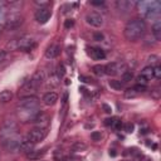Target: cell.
<instances>
[{
  "instance_id": "cell-1",
  "label": "cell",
  "mask_w": 161,
  "mask_h": 161,
  "mask_svg": "<svg viewBox=\"0 0 161 161\" xmlns=\"http://www.w3.org/2000/svg\"><path fill=\"white\" fill-rule=\"evenodd\" d=\"M39 99L34 96L22 98L17 105V113L23 122H32L38 113H40Z\"/></svg>"
},
{
  "instance_id": "cell-2",
  "label": "cell",
  "mask_w": 161,
  "mask_h": 161,
  "mask_svg": "<svg viewBox=\"0 0 161 161\" xmlns=\"http://www.w3.org/2000/svg\"><path fill=\"white\" fill-rule=\"evenodd\" d=\"M146 33V23L140 18H135L127 22L124 35L129 42H136L141 39Z\"/></svg>"
},
{
  "instance_id": "cell-3",
  "label": "cell",
  "mask_w": 161,
  "mask_h": 161,
  "mask_svg": "<svg viewBox=\"0 0 161 161\" xmlns=\"http://www.w3.org/2000/svg\"><path fill=\"white\" fill-rule=\"evenodd\" d=\"M37 45L35 39L32 35H22L18 39H13L6 44V48L9 50H23L29 52Z\"/></svg>"
},
{
  "instance_id": "cell-4",
  "label": "cell",
  "mask_w": 161,
  "mask_h": 161,
  "mask_svg": "<svg viewBox=\"0 0 161 161\" xmlns=\"http://www.w3.org/2000/svg\"><path fill=\"white\" fill-rule=\"evenodd\" d=\"M139 8L146 19H156V20H159L161 14L160 1H156V0H154V1H141L139 3Z\"/></svg>"
},
{
  "instance_id": "cell-5",
  "label": "cell",
  "mask_w": 161,
  "mask_h": 161,
  "mask_svg": "<svg viewBox=\"0 0 161 161\" xmlns=\"http://www.w3.org/2000/svg\"><path fill=\"white\" fill-rule=\"evenodd\" d=\"M14 136H18V126L13 120H6L0 129V139L4 141Z\"/></svg>"
},
{
  "instance_id": "cell-6",
  "label": "cell",
  "mask_w": 161,
  "mask_h": 161,
  "mask_svg": "<svg viewBox=\"0 0 161 161\" xmlns=\"http://www.w3.org/2000/svg\"><path fill=\"white\" fill-rule=\"evenodd\" d=\"M105 67V74L107 75H117V74H122L124 72L127 70V65L125 62L122 60H118V62H112V63H108Z\"/></svg>"
},
{
  "instance_id": "cell-7",
  "label": "cell",
  "mask_w": 161,
  "mask_h": 161,
  "mask_svg": "<svg viewBox=\"0 0 161 161\" xmlns=\"http://www.w3.org/2000/svg\"><path fill=\"white\" fill-rule=\"evenodd\" d=\"M23 23H24V18L19 13H12L5 18V28L8 30L18 29L19 27L23 25Z\"/></svg>"
},
{
  "instance_id": "cell-8",
  "label": "cell",
  "mask_w": 161,
  "mask_h": 161,
  "mask_svg": "<svg viewBox=\"0 0 161 161\" xmlns=\"http://www.w3.org/2000/svg\"><path fill=\"white\" fill-rule=\"evenodd\" d=\"M47 135H48V130L47 129H39V127H35V129H33L32 131L28 132V135L25 136L28 140L30 141L33 144H38L40 142V141H43Z\"/></svg>"
},
{
  "instance_id": "cell-9",
  "label": "cell",
  "mask_w": 161,
  "mask_h": 161,
  "mask_svg": "<svg viewBox=\"0 0 161 161\" xmlns=\"http://www.w3.org/2000/svg\"><path fill=\"white\" fill-rule=\"evenodd\" d=\"M86 22L88 25L99 28L103 25V17H102V14H99L97 12H91L86 15Z\"/></svg>"
},
{
  "instance_id": "cell-10",
  "label": "cell",
  "mask_w": 161,
  "mask_h": 161,
  "mask_svg": "<svg viewBox=\"0 0 161 161\" xmlns=\"http://www.w3.org/2000/svg\"><path fill=\"white\" fill-rule=\"evenodd\" d=\"M20 137L19 136H14L10 137L8 140H4L3 141V145L9 152H18L19 151V146H20Z\"/></svg>"
},
{
  "instance_id": "cell-11",
  "label": "cell",
  "mask_w": 161,
  "mask_h": 161,
  "mask_svg": "<svg viewBox=\"0 0 161 161\" xmlns=\"http://www.w3.org/2000/svg\"><path fill=\"white\" fill-rule=\"evenodd\" d=\"M32 124L35 125L37 127H39V129H47L49 125V116L47 113L40 112L32 120Z\"/></svg>"
},
{
  "instance_id": "cell-12",
  "label": "cell",
  "mask_w": 161,
  "mask_h": 161,
  "mask_svg": "<svg viewBox=\"0 0 161 161\" xmlns=\"http://www.w3.org/2000/svg\"><path fill=\"white\" fill-rule=\"evenodd\" d=\"M35 89L37 87L33 84V82L29 79L28 82H24V84L22 86V88L19 89V96H20L22 98H24V97H30L34 94L35 92Z\"/></svg>"
},
{
  "instance_id": "cell-13",
  "label": "cell",
  "mask_w": 161,
  "mask_h": 161,
  "mask_svg": "<svg viewBox=\"0 0 161 161\" xmlns=\"http://www.w3.org/2000/svg\"><path fill=\"white\" fill-rule=\"evenodd\" d=\"M50 15H52V13L48 8H40L35 12L34 17H35V20L39 23V24H45L50 19Z\"/></svg>"
},
{
  "instance_id": "cell-14",
  "label": "cell",
  "mask_w": 161,
  "mask_h": 161,
  "mask_svg": "<svg viewBox=\"0 0 161 161\" xmlns=\"http://www.w3.org/2000/svg\"><path fill=\"white\" fill-rule=\"evenodd\" d=\"M87 53L94 60H101L106 58V53L105 50L98 48V47H91V48H87Z\"/></svg>"
},
{
  "instance_id": "cell-15",
  "label": "cell",
  "mask_w": 161,
  "mask_h": 161,
  "mask_svg": "<svg viewBox=\"0 0 161 161\" xmlns=\"http://www.w3.org/2000/svg\"><path fill=\"white\" fill-rule=\"evenodd\" d=\"M30 80L33 82V84H34V86L38 88L42 83H44V80H45V73H44V70H42V69L37 70V72L33 74V77L30 78Z\"/></svg>"
},
{
  "instance_id": "cell-16",
  "label": "cell",
  "mask_w": 161,
  "mask_h": 161,
  "mask_svg": "<svg viewBox=\"0 0 161 161\" xmlns=\"http://www.w3.org/2000/svg\"><path fill=\"white\" fill-rule=\"evenodd\" d=\"M60 53V48H59V45H57V44H52L50 47H48L45 50V58H48V59H54L57 58V57L59 55Z\"/></svg>"
},
{
  "instance_id": "cell-17",
  "label": "cell",
  "mask_w": 161,
  "mask_h": 161,
  "mask_svg": "<svg viewBox=\"0 0 161 161\" xmlns=\"http://www.w3.org/2000/svg\"><path fill=\"white\" fill-rule=\"evenodd\" d=\"M32 150H34V144L30 142L29 140L24 137L22 141H20V146H19V151H22V152H24L25 155L28 152H30Z\"/></svg>"
},
{
  "instance_id": "cell-18",
  "label": "cell",
  "mask_w": 161,
  "mask_h": 161,
  "mask_svg": "<svg viewBox=\"0 0 161 161\" xmlns=\"http://www.w3.org/2000/svg\"><path fill=\"white\" fill-rule=\"evenodd\" d=\"M57 101H58V94L55 92H48V93H45L43 97V102L47 106H53L57 103Z\"/></svg>"
},
{
  "instance_id": "cell-19",
  "label": "cell",
  "mask_w": 161,
  "mask_h": 161,
  "mask_svg": "<svg viewBox=\"0 0 161 161\" xmlns=\"http://www.w3.org/2000/svg\"><path fill=\"white\" fill-rule=\"evenodd\" d=\"M135 5V3L132 1H126V0H120L117 1V8L118 10H122V12H129L131 10V8Z\"/></svg>"
},
{
  "instance_id": "cell-20",
  "label": "cell",
  "mask_w": 161,
  "mask_h": 161,
  "mask_svg": "<svg viewBox=\"0 0 161 161\" xmlns=\"http://www.w3.org/2000/svg\"><path fill=\"white\" fill-rule=\"evenodd\" d=\"M44 155H45L44 150H32L30 152L27 154V157L29 160H39L40 157H43Z\"/></svg>"
},
{
  "instance_id": "cell-21",
  "label": "cell",
  "mask_w": 161,
  "mask_h": 161,
  "mask_svg": "<svg viewBox=\"0 0 161 161\" xmlns=\"http://www.w3.org/2000/svg\"><path fill=\"white\" fill-rule=\"evenodd\" d=\"M152 34H154L156 40H161V22H160V19L154 23V25H152Z\"/></svg>"
},
{
  "instance_id": "cell-22",
  "label": "cell",
  "mask_w": 161,
  "mask_h": 161,
  "mask_svg": "<svg viewBox=\"0 0 161 161\" xmlns=\"http://www.w3.org/2000/svg\"><path fill=\"white\" fill-rule=\"evenodd\" d=\"M144 78H146L147 80H151L154 78V67L152 65H147V67H145L142 70H141V74Z\"/></svg>"
},
{
  "instance_id": "cell-23",
  "label": "cell",
  "mask_w": 161,
  "mask_h": 161,
  "mask_svg": "<svg viewBox=\"0 0 161 161\" xmlns=\"http://www.w3.org/2000/svg\"><path fill=\"white\" fill-rule=\"evenodd\" d=\"M12 98H13V92L12 91H8V89H5V91L0 92V102H1V103L10 102Z\"/></svg>"
},
{
  "instance_id": "cell-24",
  "label": "cell",
  "mask_w": 161,
  "mask_h": 161,
  "mask_svg": "<svg viewBox=\"0 0 161 161\" xmlns=\"http://www.w3.org/2000/svg\"><path fill=\"white\" fill-rule=\"evenodd\" d=\"M87 149V145L80 142V141H75V142L72 145V151L73 152H79V151H84Z\"/></svg>"
},
{
  "instance_id": "cell-25",
  "label": "cell",
  "mask_w": 161,
  "mask_h": 161,
  "mask_svg": "<svg viewBox=\"0 0 161 161\" xmlns=\"http://www.w3.org/2000/svg\"><path fill=\"white\" fill-rule=\"evenodd\" d=\"M132 78H134V73H132V70H126V72H124L121 74V80H122V84L124 83H129L130 80H132Z\"/></svg>"
},
{
  "instance_id": "cell-26",
  "label": "cell",
  "mask_w": 161,
  "mask_h": 161,
  "mask_svg": "<svg viewBox=\"0 0 161 161\" xmlns=\"http://www.w3.org/2000/svg\"><path fill=\"white\" fill-rule=\"evenodd\" d=\"M110 87L113 88V89H116V91H120V89H122V87H124V84L121 83V80H117V79H112L110 80Z\"/></svg>"
},
{
  "instance_id": "cell-27",
  "label": "cell",
  "mask_w": 161,
  "mask_h": 161,
  "mask_svg": "<svg viewBox=\"0 0 161 161\" xmlns=\"http://www.w3.org/2000/svg\"><path fill=\"white\" fill-rule=\"evenodd\" d=\"M92 72L96 74V75H103V74H105V67L101 65V64L93 65V67H92Z\"/></svg>"
},
{
  "instance_id": "cell-28",
  "label": "cell",
  "mask_w": 161,
  "mask_h": 161,
  "mask_svg": "<svg viewBox=\"0 0 161 161\" xmlns=\"http://www.w3.org/2000/svg\"><path fill=\"white\" fill-rule=\"evenodd\" d=\"M58 70H57V74H58V78H63L64 77V74H65V68H64V65L63 64H59L58 65V68H57Z\"/></svg>"
},
{
  "instance_id": "cell-29",
  "label": "cell",
  "mask_w": 161,
  "mask_h": 161,
  "mask_svg": "<svg viewBox=\"0 0 161 161\" xmlns=\"http://www.w3.org/2000/svg\"><path fill=\"white\" fill-rule=\"evenodd\" d=\"M137 94H139V93H137L134 88H129V89H127V91L125 92V96H126L127 98H134V97L137 96Z\"/></svg>"
},
{
  "instance_id": "cell-30",
  "label": "cell",
  "mask_w": 161,
  "mask_h": 161,
  "mask_svg": "<svg viewBox=\"0 0 161 161\" xmlns=\"http://www.w3.org/2000/svg\"><path fill=\"white\" fill-rule=\"evenodd\" d=\"M8 59V52L4 49H0V64L5 63Z\"/></svg>"
},
{
  "instance_id": "cell-31",
  "label": "cell",
  "mask_w": 161,
  "mask_h": 161,
  "mask_svg": "<svg viewBox=\"0 0 161 161\" xmlns=\"http://www.w3.org/2000/svg\"><path fill=\"white\" fill-rule=\"evenodd\" d=\"M134 89L137 92V93H142V92H146L147 91V86H142V84H136L134 87Z\"/></svg>"
},
{
  "instance_id": "cell-32",
  "label": "cell",
  "mask_w": 161,
  "mask_h": 161,
  "mask_svg": "<svg viewBox=\"0 0 161 161\" xmlns=\"http://www.w3.org/2000/svg\"><path fill=\"white\" fill-rule=\"evenodd\" d=\"M34 4L39 6V9H40V8H47V6H49V5H50V1H42V0H35Z\"/></svg>"
},
{
  "instance_id": "cell-33",
  "label": "cell",
  "mask_w": 161,
  "mask_h": 161,
  "mask_svg": "<svg viewBox=\"0 0 161 161\" xmlns=\"http://www.w3.org/2000/svg\"><path fill=\"white\" fill-rule=\"evenodd\" d=\"M91 139H92L93 141H101V139H102L101 132H98V131H93L92 134H91Z\"/></svg>"
},
{
  "instance_id": "cell-34",
  "label": "cell",
  "mask_w": 161,
  "mask_h": 161,
  "mask_svg": "<svg viewBox=\"0 0 161 161\" xmlns=\"http://www.w3.org/2000/svg\"><path fill=\"white\" fill-rule=\"evenodd\" d=\"M154 77L160 79L161 78V67L160 65H156V67H154Z\"/></svg>"
},
{
  "instance_id": "cell-35",
  "label": "cell",
  "mask_w": 161,
  "mask_h": 161,
  "mask_svg": "<svg viewBox=\"0 0 161 161\" xmlns=\"http://www.w3.org/2000/svg\"><path fill=\"white\" fill-rule=\"evenodd\" d=\"M73 25H74L73 19H67V20L64 22V28H65V29H70V28H73Z\"/></svg>"
},
{
  "instance_id": "cell-36",
  "label": "cell",
  "mask_w": 161,
  "mask_h": 161,
  "mask_svg": "<svg viewBox=\"0 0 161 161\" xmlns=\"http://www.w3.org/2000/svg\"><path fill=\"white\" fill-rule=\"evenodd\" d=\"M136 80H137V84H142V86H146L147 82H149V80L146 79V78H144L142 75H139V77L136 78Z\"/></svg>"
},
{
  "instance_id": "cell-37",
  "label": "cell",
  "mask_w": 161,
  "mask_h": 161,
  "mask_svg": "<svg viewBox=\"0 0 161 161\" xmlns=\"http://www.w3.org/2000/svg\"><path fill=\"white\" fill-rule=\"evenodd\" d=\"M60 159H62V151L55 150L54 151V160L55 161H60Z\"/></svg>"
},
{
  "instance_id": "cell-38",
  "label": "cell",
  "mask_w": 161,
  "mask_h": 161,
  "mask_svg": "<svg viewBox=\"0 0 161 161\" xmlns=\"http://www.w3.org/2000/svg\"><path fill=\"white\" fill-rule=\"evenodd\" d=\"M125 131L127 132V134H131V132L134 131V125H132V124H126L125 125Z\"/></svg>"
},
{
  "instance_id": "cell-39",
  "label": "cell",
  "mask_w": 161,
  "mask_h": 161,
  "mask_svg": "<svg viewBox=\"0 0 161 161\" xmlns=\"http://www.w3.org/2000/svg\"><path fill=\"white\" fill-rule=\"evenodd\" d=\"M93 39L96 42H101L103 39V34H101V33H94L93 34Z\"/></svg>"
},
{
  "instance_id": "cell-40",
  "label": "cell",
  "mask_w": 161,
  "mask_h": 161,
  "mask_svg": "<svg viewBox=\"0 0 161 161\" xmlns=\"http://www.w3.org/2000/svg\"><path fill=\"white\" fill-rule=\"evenodd\" d=\"M115 121H116V118H106V120H105V125L106 126H113Z\"/></svg>"
},
{
  "instance_id": "cell-41",
  "label": "cell",
  "mask_w": 161,
  "mask_h": 161,
  "mask_svg": "<svg viewBox=\"0 0 161 161\" xmlns=\"http://www.w3.org/2000/svg\"><path fill=\"white\" fill-rule=\"evenodd\" d=\"M149 62H150V63H157V62H159V57L150 55V57H149Z\"/></svg>"
},
{
  "instance_id": "cell-42",
  "label": "cell",
  "mask_w": 161,
  "mask_h": 161,
  "mask_svg": "<svg viewBox=\"0 0 161 161\" xmlns=\"http://www.w3.org/2000/svg\"><path fill=\"white\" fill-rule=\"evenodd\" d=\"M112 127H115L116 130H121V127H122V124H121V121L120 120H116L115 121V124H113Z\"/></svg>"
},
{
  "instance_id": "cell-43",
  "label": "cell",
  "mask_w": 161,
  "mask_h": 161,
  "mask_svg": "<svg viewBox=\"0 0 161 161\" xmlns=\"http://www.w3.org/2000/svg\"><path fill=\"white\" fill-rule=\"evenodd\" d=\"M102 108L105 110L106 113H111V112H112V108L108 106V105H106V103H103V105H102Z\"/></svg>"
},
{
  "instance_id": "cell-44",
  "label": "cell",
  "mask_w": 161,
  "mask_h": 161,
  "mask_svg": "<svg viewBox=\"0 0 161 161\" xmlns=\"http://www.w3.org/2000/svg\"><path fill=\"white\" fill-rule=\"evenodd\" d=\"M79 80H82V82H84V83H91L92 82V79L84 77V75H79Z\"/></svg>"
},
{
  "instance_id": "cell-45",
  "label": "cell",
  "mask_w": 161,
  "mask_h": 161,
  "mask_svg": "<svg viewBox=\"0 0 161 161\" xmlns=\"http://www.w3.org/2000/svg\"><path fill=\"white\" fill-rule=\"evenodd\" d=\"M91 4H92V5H102L103 1H102V0H101V1H91Z\"/></svg>"
},
{
  "instance_id": "cell-46",
  "label": "cell",
  "mask_w": 161,
  "mask_h": 161,
  "mask_svg": "<svg viewBox=\"0 0 161 161\" xmlns=\"http://www.w3.org/2000/svg\"><path fill=\"white\" fill-rule=\"evenodd\" d=\"M110 155H111V156H116V151H115V150H111V151H110Z\"/></svg>"
},
{
  "instance_id": "cell-47",
  "label": "cell",
  "mask_w": 161,
  "mask_h": 161,
  "mask_svg": "<svg viewBox=\"0 0 161 161\" xmlns=\"http://www.w3.org/2000/svg\"><path fill=\"white\" fill-rule=\"evenodd\" d=\"M3 17V6H1V4H0V18Z\"/></svg>"
},
{
  "instance_id": "cell-48",
  "label": "cell",
  "mask_w": 161,
  "mask_h": 161,
  "mask_svg": "<svg viewBox=\"0 0 161 161\" xmlns=\"http://www.w3.org/2000/svg\"><path fill=\"white\" fill-rule=\"evenodd\" d=\"M0 156H1V152H0Z\"/></svg>"
},
{
  "instance_id": "cell-49",
  "label": "cell",
  "mask_w": 161,
  "mask_h": 161,
  "mask_svg": "<svg viewBox=\"0 0 161 161\" xmlns=\"http://www.w3.org/2000/svg\"><path fill=\"white\" fill-rule=\"evenodd\" d=\"M147 161H151V160H147Z\"/></svg>"
}]
</instances>
